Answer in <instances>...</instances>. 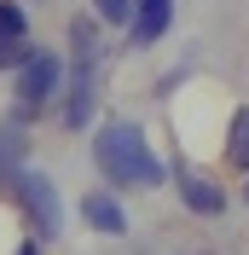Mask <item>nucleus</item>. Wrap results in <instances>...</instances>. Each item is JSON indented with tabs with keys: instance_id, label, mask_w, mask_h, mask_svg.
<instances>
[{
	"instance_id": "1",
	"label": "nucleus",
	"mask_w": 249,
	"mask_h": 255,
	"mask_svg": "<svg viewBox=\"0 0 249 255\" xmlns=\"http://www.w3.org/2000/svg\"><path fill=\"white\" fill-rule=\"evenodd\" d=\"M93 162L110 186H145V191L162 186V162L145 151L139 122H105L99 139H93Z\"/></svg>"
},
{
	"instance_id": "2",
	"label": "nucleus",
	"mask_w": 249,
	"mask_h": 255,
	"mask_svg": "<svg viewBox=\"0 0 249 255\" xmlns=\"http://www.w3.org/2000/svg\"><path fill=\"white\" fill-rule=\"evenodd\" d=\"M58 81H64V58L52 47H29V58L17 64V111H12V122H29L35 111H47L58 99Z\"/></svg>"
},
{
	"instance_id": "3",
	"label": "nucleus",
	"mask_w": 249,
	"mask_h": 255,
	"mask_svg": "<svg viewBox=\"0 0 249 255\" xmlns=\"http://www.w3.org/2000/svg\"><path fill=\"white\" fill-rule=\"evenodd\" d=\"M6 191H17V203H23V215L35 221V232H41V238H58V226H64V209H58V186H52L47 174L23 168V174H17Z\"/></svg>"
},
{
	"instance_id": "4",
	"label": "nucleus",
	"mask_w": 249,
	"mask_h": 255,
	"mask_svg": "<svg viewBox=\"0 0 249 255\" xmlns=\"http://www.w3.org/2000/svg\"><path fill=\"white\" fill-rule=\"evenodd\" d=\"M174 186H180V203H186L191 215H203V221H215V215H226V191H220L215 180L191 174L186 162H174Z\"/></svg>"
},
{
	"instance_id": "5",
	"label": "nucleus",
	"mask_w": 249,
	"mask_h": 255,
	"mask_svg": "<svg viewBox=\"0 0 249 255\" xmlns=\"http://www.w3.org/2000/svg\"><path fill=\"white\" fill-rule=\"evenodd\" d=\"M81 221L93 226V232L127 238V215H122V203H116V191H87V197H81Z\"/></svg>"
},
{
	"instance_id": "6",
	"label": "nucleus",
	"mask_w": 249,
	"mask_h": 255,
	"mask_svg": "<svg viewBox=\"0 0 249 255\" xmlns=\"http://www.w3.org/2000/svg\"><path fill=\"white\" fill-rule=\"evenodd\" d=\"M174 17V0H133V47H151V41H162V29H168Z\"/></svg>"
},
{
	"instance_id": "7",
	"label": "nucleus",
	"mask_w": 249,
	"mask_h": 255,
	"mask_svg": "<svg viewBox=\"0 0 249 255\" xmlns=\"http://www.w3.org/2000/svg\"><path fill=\"white\" fill-rule=\"evenodd\" d=\"M23 157H29V133H23V122H0V186H12L17 174H23Z\"/></svg>"
},
{
	"instance_id": "8",
	"label": "nucleus",
	"mask_w": 249,
	"mask_h": 255,
	"mask_svg": "<svg viewBox=\"0 0 249 255\" xmlns=\"http://www.w3.org/2000/svg\"><path fill=\"white\" fill-rule=\"evenodd\" d=\"M93 64H99V23L93 17H76L70 23V70L76 76H93Z\"/></svg>"
},
{
	"instance_id": "9",
	"label": "nucleus",
	"mask_w": 249,
	"mask_h": 255,
	"mask_svg": "<svg viewBox=\"0 0 249 255\" xmlns=\"http://www.w3.org/2000/svg\"><path fill=\"white\" fill-rule=\"evenodd\" d=\"M87 116H93V76H76V81H70V99H64V128L81 133Z\"/></svg>"
},
{
	"instance_id": "10",
	"label": "nucleus",
	"mask_w": 249,
	"mask_h": 255,
	"mask_svg": "<svg viewBox=\"0 0 249 255\" xmlns=\"http://www.w3.org/2000/svg\"><path fill=\"white\" fill-rule=\"evenodd\" d=\"M23 35H29V12L17 0H0V47H23Z\"/></svg>"
},
{
	"instance_id": "11",
	"label": "nucleus",
	"mask_w": 249,
	"mask_h": 255,
	"mask_svg": "<svg viewBox=\"0 0 249 255\" xmlns=\"http://www.w3.org/2000/svg\"><path fill=\"white\" fill-rule=\"evenodd\" d=\"M226 162H232V168H249V105L232 116V128H226Z\"/></svg>"
},
{
	"instance_id": "12",
	"label": "nucleus",
	"mask_w": 249,
	"mask_h": 255,
	"mask_svg": "<svg viewBox=\"0 0 249 255\" xmlns=\"http://www.w3.org/2000/svg\"><path fill=\"white\" fill-rule=\"evenodd\" d=\"M93 6H99L105 23H127V17H133V0H93Z\"/></svg>"
},
{
	"instance_id": "13",
	"label": "nucleus",
	"mask_w": 249,
	"mask_h": 255,
	"mask_svg": "<svg viewBox=\"0 0 249 255\" xmlns=\"http://www.w3.org/2000/svg\"><path fill=\"white\" fill-rule=\"evenodd\" d=\"M17 255H41V238H23V244H17Z\"/></svg>"
},
{
	"instance_id": "14",
	"label": "nucleus",
	"mask_w": 249,
	"mask_h": 255,
	"mask_svg": "<svg viewBox=\"0 0 249 255\" xmlns=\"http://www.w3.org/2000/svg\"><path fill=\"white\" fill-rule=\"evenodd\" d=\"M180 255H215V250H180Z\"/></svg>"
},
{
	"instance_id": "15",
	"label": "nucleus",
	"mask_w": 249,
	"mask_h": 255,
	"mask_svg": "<svg viewBox=\"0 0 249 255\" xmlns=\"http://www.w3.org/2000/svg\"><path fill=\"white\" fill-rule=\"evenodd\" d=\"M244 203H249V186H244Z\"/></svg>"
}]
</instances>
